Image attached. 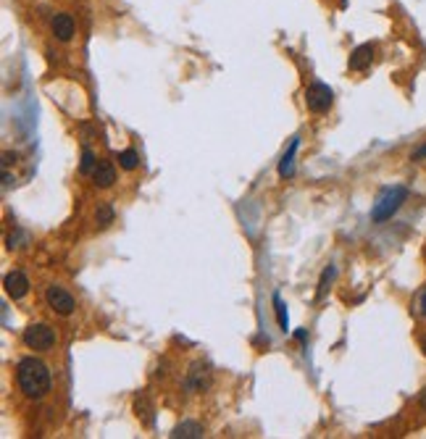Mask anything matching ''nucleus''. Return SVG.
Wrapping results in <instances>:
<instances>
[{"label": "nucleus", "instance_id": "obj_11", "mask_svg": "<svg viewBox=\"0 0 426 439\" xmlns=\"http://www.w3.org/2000/svg\"><path fill=\"white\" fill-rule=\"evenodd\" d=\"M171 437L174 439H200L203 437V426H200L197 421H185V424H179V426L171 431Z\"/></svg>", "mask_w": 426, "mask_h": 439}, {"label": "nucleus", "instance_id": "obj_17", "mask_svg": "<svg viewBox=\"0 0 426 439\" xmlns=\"http://www.w3.org/2000/svg\"><path fill=\"white\" fill-rule=\"evenodd\" d=\"M334 274H337V271H334V266H329L327 271H324V276H321V285H318V300H321V297L327 295V289H329V282H332V279H334Z\"/></svg>", "mask_w": 426, "mask_h": 439}, {"label": "nucleus", "instance_id": "obj_13", "mask_svg": "<svg viewBox=\"0 0 426 439\" xmlns=\"http://www.w3.org/2000/svg\"><path fill=\"white\" fill-rule=\"evenodd\" d=\"M295 150H297V140H292V145H290V150L284 153L282 158V166H279V174L287 179V176H292V158H295Z\"/></svg>", "mask_w": 426, "mask_h": 439}, {"label": "nucleus", "instance_id": "obj_14", "mask_svg": "<svg viewBox=\"0 0 426 439\" xmlns=\"http://www.w3.org/2000/svg\"><path fill=\"white\" fill-rule=\"evenodd\" d=\"M95 166H98V161H95L92 150H90V147H85V150H82V164H79V171H82V174H90V176H92Z\"/></svg>", "mask_w": 426, "mask_h": 439}, {"label": "nucleus", "instance_id": "obj_21", "mask_svg": "<svg viewBox=\"0 0 426 439\" xmlns=\"http://www.w3.org/2000/svg\"><path fill=\"white\" fill-rule=\"evenodd\" d=\"M421 313L426 316V292H424V297H421Z\"/></svg>", "mask_w": 426, "mask_h": 439}, {"label": "nucleus", "instance_id": "obj_20", "mask_svg": "<svg viewBox=\"0 0 426 439\" xmlns=\"http://www.w3.org/2000/svg\"><path fill=\"white\" fill-rule=\"evenodd\" d=\"M421 408H424V410H426V387H424V389H421Z\"/></svg>", "mask_w": 426, "mask_h": 439}, {"label": "nucleus", "instance_id": "obj_5", "mask_svg": "<svg viewBox=\"0 0 426 439\" xmlns=\"http://www.w3.org/2000/svg\"><path fill=\"white\" fill-rule=\"evenodd\" d=\"M45 303H48V308L53 310V313H58V316H71L74 313V308H77V303H74V297L66 292L64 287H48V292H45Z\"/></svg>", "mask_w": 426, "mask_h": 439}, {"label": "nucleus", "instance_id": "obj_15", "mask_svg": "<svg viewBox=\"0 0 426 439\" xmlns=\"http://www.w3.org/2000/svg\"><path fill=\"white\" fill-rule=\"evenodd\" d=\"M95 221H98L100 226H108L111 221H113V208H111L108 203L98 206V210H95Z\"/></svg>", "mask_w": 426, "mask_h": 439}, {"label": "nucleus", "instance_id": "obj_4", "mask_svg": "<svg viewBox=\"0 0 426 439\" xmlns=\"http://www.w3.org/2000/svg\"><path fill=\"white\" fill-rule=\"evenodd\" d=\"M332 103H334V92H332V87H327L324 82H313V85L306 89L308 110H313V113H327V110L332 108Z\"/></svg>", "mask_w": 426, "mask_h": 439}, {"label": "nucleus", "instance_id": "obj_2", "mask_svg": "<svg viewBox=\"0 0 426 439\" xmlns=\"http://www.w3.org/2000/svg\"><path fill=\"white\" fill-rule=\"evenodd\" d=\"M405 198H408V189H405V187H390V189H384L382 195H379V200H376V206H374L371 219L376 221V224L390 221L395 213H397V208L405 203Z\"/></svg>", "mask_w": 426, "mask_h": 439}, {"label": "nucleus", "instance_id": "obj_16", "mask_svg": "<svg viewBox=\"0 0 426 439\" xmlns=\"http://www.w3.org/2000/svg\"><path fill=\"white\" fill-rule=\"evenodd\" d=\"M274 310H276V321H279V326H282L284 331H287V308H284V303H282V297L279 295H274Z\"/></svg>", "mask_w": 426, "mask_h": 439}, {"label": "nucleus", "instance_id": "obj_6", "mask_svg": "<svg viewBox=\"0 0 426 439\" xmlns=\"http://www.w3.org/2000/svg\"><path fill=\"white\" fill-rule=\"evenodd\" d=\"M208 384H211V371H208V366H203V363H192L190 371H187L185 387L187 389H192V392H203Z\"/></svg>", "mask_w": 426, "mask_h": 439}, {"label": "nucleus", "instance_id": "obj_7", "mask_svg": "<svg viewBox=\"0 0 426 439\" xmlns=\"http://www.w3.org/2000/svg\"><path fill=\"white\" fill-rule=\"evenodd\" d=\"M374 48L371 43H363V45H358L353 53H350V61H348V66H350V71H366V69L371 66V61H374Z\"/></svg>", "mask_w": 426, "mask_h": 439}, {"label": "nucleus", "instance_id": "obj_18", "mask_svg": "<svg viewBox=\"0 0 426 439\" xmlns=\"http://www.w3.org/2000/svg\"><path fill=\"white\" fill-rule=\"evenodd\" d=\"M137 416H142L145 421H150V405H148V400H145V395L137 397Z\"/></svg>", "mask_w": 426, "mask_h": 439}, {"label": "nucleus", "instance_id": "obj_3", "mask_svg": "<svg viewBox=\"0 0 426 439\" xmlns=\"http://www.w3.org/2000/svg\"><path fill=\"white\" fill-rule=\"evenodd\" d=\"M24 345L34 352H45L55 345V331L48 324H29L22 334Z\"/></svg>", "mask_w": 426, "mask_h": 439}, {"label": "nucleus", "instance_id": "obj_22", "mask_svg": "<svg viewBox=\"0 0 426 439\" xmlns=\"http://www.w3.org/2000/svg\"><path fill=\"white\" fill-rule=\"evenodd\" d=\"M421 350H424V355H426V331L421 334Z\"/></svg>", "mask_w": 426, "mask_h": 439}, {"label": "nucleus", "instance_id": "obj_1", "mask_svg": "<svg viewBox=\"0 0 426 439\" xmlns=\"http://www.w3.org/2000/svg\"><path fill=\"white\" fill-rule=\"evenodd\" d=\"M16 382H19V389H22L27 397L32 400H40L50 392V371L43 361L37 358H22L19 366H16Z\"/></svg>", "mask_w": 426, "mask_h": 439}, {"label": "nucleus", "instance_id": "obj_12", "mask_svg": "<svg viewBox=\"0 0 426 439\" xmlns=\"http://www.w3.org/2000/svg\"><path fill=\"white\" fill-rule=\"evenodd\" d=\"M119 166L124 168V171H134L137 166H140V155H137V150H121L119 153Z\"/></svg>", "mask_w": 426, "mask_h": 439}, {"label": "nucleus", "instance_id": "obj_9", "mask_svg": "<svg viewBox=\"0 0 426 439\" xmlns=\"http://www.w3.org/2000/svg\"><path fill=\"white\" fill-rule=\"evenodd\" d=\"M50 29H53L55 40L69 43V40L74 37V19H71L69 13H55L53 22H50Z\"/></svg>", "mask_w": 426, "mask_h": 439}, {"label": "nucleus", "instance_id": "obj_8", "mask_svg": "<svg viewBox=\"0 0 426 439\" xmlns=\"http://www.w3.org/2000/svg\"><path fill=\"white\" fill-rule=\"evenodd\" d=\"M3 287H6V295L13 297V300H22L27 292H29V279L22 274V271H11L3 279Z\"/></svg>", "mask_w": 426, "mask_h": 439}, {"label": "nucleus", "instance_id": "obj_10", "mask_svg": "<svg viewBox=\"0 0 426 439\" xmlns=\"http://www.w3.org/2000/svg\"><path fill=\"white\" fill-rule=\"evenodd\" d=\"M92 182H95V187H103V189L113 187V182H116V168H113V164H111V161H98L95 171H92Z\"/></svg>", "mask_w": 426, "mask_h": 439}, {"label": "nucleus", "instance_id": "obj_19", "mask_svg": "<svg viewBox=\"0 0 426 439\" xmlns=\"http://www.w3.org/2000/svg\"><path fill=\"white\" fill-rule=\"evenodd\" d=\"M424 158H426V145L424 147H418V150L413 153V161H424Z\"/></svg>", "mask_w": 426, "mask_h": 439}]
</instances>
